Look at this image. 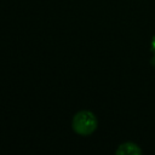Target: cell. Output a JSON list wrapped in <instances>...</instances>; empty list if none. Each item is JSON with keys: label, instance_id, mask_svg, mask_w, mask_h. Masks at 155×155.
<instances>
[{"label": "cell", "instance_id": "1", "mask_svg": "<svg viewBox=\"0 0 155 155\" xmlns=\"http://www.w3.org/2000/svg\"><path fill=\"white\" fill-rule=\"evenodd\" d=\"M71 127L73 131L79 136H90L97 130L98 121L92 111L81 110L74 115L71 121Z\"/></svg>", "mask_w": 155, "mask_h": 155}, {"label": "cell", "instance_id": "3", "mask_svg": "<svg viewBox=\"0 0 155 155\" xmlns=\"http://www.w3.org/2000/svg\"><path fill=\"white\" fill-rule=\"evenodd\" d=\"M150 51H151V53H153V61H151V64L155 65V34L153 35L151 41H150Z\"/></svg>", "mask_w": 155, "mask_h": 155}, {"label": "cell", "instance_id": "2", "mask_svg": "<svg viewBox=\"0 0 155 155\" xmlns=\"http://www.w3.org/2000/svg\"><path fill=\"white\" fill-rule=\"evenodd\" d=\"M143 151L140 147L133 142H126L117 147L115 150V154L117 155H140Z\"/></svg>", "mask_w": 155, "mask_h": 155}]
</instances>
